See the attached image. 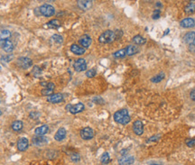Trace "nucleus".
<instances>
[{
	"label": "nucleus",
	"mask_w": 195,
	"mask_h": 165,
	"mask_svg": "<svg viewBox=\"0 0 195 165\" xmlns=\"http://www.w3.org/2000/svg\"><path fill=\"white\" fill-rule=\"evenodd\" d=\"M12 128L15 131H20L23 128V122L22 121H15L12 124Z\"/></svg>",
	"instance_id": "nucleus-27"
},
{
	"label": "nucleus",
	"mask_w": 195,
	"mask_h": 165,
	"mask_svg": "<svg viewBox=\"0 0 195 165\" xmlns=\"http://www.w3.org/2000/svg\"><path fill=\"white\" fill-rule=\"evenodd\" d=\"M114 119L117 123L121 125H127L130 122V116L127 109H121L114 114Z\"/></svg>",
	"instance_id": "nucleus-1"
},
{
	"label": "nucleus",
	"mask_w": 195,
	"mask_h": 165,
	"mask_svg": "<svg viewBox=\"0 0 195 165\" xmlns=\"http://www.w3.org/2000/svg\"><path fill=\"white\" fill-rule=\"evenodd\" d=\"M151 165H159V164H155V163H154V164H151Z\"/></svg>",
	"instance_id": "nucleus-41"
},
{
	"label": "nucleus",
	"mask_w": 195,
	"mask_h": 165,
	"mask_svg": "<svg viewBox=\"0 0 195 165\" xmlns=\"http://www.w3.org/2000/svg\"><path fill=\"white\" fill-rule=\"evenodd\" d=\"M52 91L53 89H50V88H45V89H43L42 90V94L44 95V96H51L52 95Z\"/></svg>",
	"instance_id": "nucleus-33"
},
{
	"label": "nucleus",
	"mask_w": 195,
	"mask_h": 165,
	"mask_svg": "<svg viewBox=\"0 0 195 165\" xmlns=\"http://www.w3.org/2000/svg\"><path fill=\"white\" fill-rule=\"evenodd\" d=\"M49 131V126L44 125V126H39L37 127L35 130H34V133L37 135V136H43L44 135L45 133H47Z\"/></svg>",
	"instance_id": "nucleus-17"
},
{
	"label": "nucleus",
	"mask_w": 195,
	"mask_h": 165,
	"mask_svg": "<svg viewBox=\"0 0 195 165\" xmlns=\"http://www.w3.org/2000/svg\"><path fill=\"white\" fill-rule=\"evenodd\" d=\"M32 142H33L34 144L40 146V145H44V144H46L48 143V139H47V138H44V137H43V136H38V137H36V138H33Z\"/></svg>",
	"instance_id": "nucleus-21"
},
{
	"label": "nucleus",
	"mask_w": 195,
	"mask_h": 165,
	"mask_svg": "<svg viewBox=\"0 0 195 165\" xmlns=\"http://www.w3.org/2000/svg\"><path fill=\"white\" fill-rule=\"evenodd\" d=\"M110 161V157H109V154L108 152H105L102 156H101V163L103 164H107L109 163Z\"/></svg>",
	"instance_id": "nucleus-30"
},
{
	"label": "nucleus",
	"mask_w": 195,
	"mask_h": 165,
	"mask_svg": "<svg viewBox=\"0 0 195 165\" xmlns=\"http://www.w3.org/2000/svg\"><path fill=\"white\" fill-rule=\"evenodd\" d=\"M186 14H193L195 12V2H190L184 8Z\"/></svg>",
	"instance_id": "nucleus-24"
},
{
	"label": "nucleus",
	"mask_w": 195,
	"mask_h": 165,
	"mask_svg": "<svg viewBox=\"0 0 195 165\" xmlns=\"http://www.w3.org/2000/svg\"><path fill=\"white\" fill-rule=\"evenodd\" d=\"M71 159L73 161V162H79L80 161V159H81V157H80V155L78 154V153H73L71 156Z\"/></svg>",
	"instance_id": "nucleus-34"
},
{
	"label": "nucleus",
	"mask_w": 195,
	"mask_h": 165,
	"mask_svg": "<svg viewBox=\"0 0 195 165\" xmlns=\"http://www.w3.org/2000/svg\"><path fill=\"white\" fill-rule=\"evenodd\" d=\"M190 97H191V99H193V101H195V89H193V90H192V91H191V93H190Z\"/></svg>",
	"instance_id": "nucleus-38"
},
{
	"label": "nucleus",
	"mask_w": 195,
	"mask_h": 165,
	"mask_svg": "<svg viewBox=\"0 0 195 165\" xmlns=\"http://www.w3.org/2000/svg\"><path fill=\"white\" fill-rule=\"evenodd\" d=\"M38 11L40 13V15L44 16L46 17H52L55 13V9L52 6L48 5V4H44L43 6H41L38 8Z\"/></svg>",
	"instance_id": "nucleus-3"
},
{
	"label": "nucleus",
	"mask_w": 195,
	"mask_h": 165,
	"mask_svg": "<svg viewBox=\"0 0 195 165\" xmlns=\"http://www.w3.org/2000/svg\"><path fill=\"white\" fill-rule=\"evenodd\" d=\"M127 55V52H126V49H122L116 51L113 54V56L115 58H123Z\"/></svg>",
	"instance_id": "nucleus-29"
},
{
	"label": "nucleus",
	"mask_w": 195,
	"mask_h": 165,
	"mask_svg": "<svg viewBox=\"0 0 195 165\" xmlns=\"http://www.w3.org/2000/svg\"><path fill=\"white\" fill-rule=\"evenodd\" d=\"M71 51L74 54H76V55H82V54H84L85 51H86V50L84 49L83 47H81V46H79V45H77V44H72V45L71 46Z\"/></svg>",
	"instance_id": "nucleus-18"
},
{
	"label": "nucleus",
	"mask_w": 195,
	"mask_h": 165,
	"mask_svg": "<svg viewBox=\"0 0 195 165\" xmlns=\"http://www.w3.org/2000/svg\"><path fill=\"white\" fill-rule=\"evenodd\" d=\"M133 131L137 135H141L143 133V132H144V126H143V123L140 120H137V121H136L133 124Z\"/></svg>",
	"instance_id": "nucleus-9"
},
{
	"label": "nucleus",
	"mask_w": 195,
	"mask_h": 165,
	"mask_svg": "<svg viewBox=\"0 0 195 165\" xmlns=\"http://www.w3.org/2000/svg\"><path fill=\"white\" fill-rule=\"evenodd\" d=\"M81 136L84 140H90V139L93 138V136H94L93 130L90 127H85V128L81 129Z\"/></svg>",
	"instance_id": "nucleus-7"
},
{
	"label": "nucleus",
	"mask_w": 195,
	"mask_h": 165,
	"mask_svg": "<svg viewBox=\"0 0 195 165\" xmlns=\"http://www.w3.org/2000/svg\"><path fill=\"white\" fill-rule=\"evenodd\" d=\"M2 115V112H1V110H0V116Z\"/></svg>",
	"instance_id": "nucleus-40"
},
{
	"label": "nucleus",
	"mask_w": 195,
	"mask_h": 165,
	"mask_svg": "<svg viewBox=\"0 0 195 165\" xmlns=\"http://www.w3.org/2000/svg\"><path fill=\"white\" fill-rule=\"evenodd\" d=\"M79 43H80L81 46H83V48L85 49V48H88V47L90 46V44L92 43V40H91V38L89 35L84 34V35L81 36V39L79 40Z\"/></svg>",
	"instance_id": "nucleus-11"
},
{
	"label": "nucleus",
	"mask_w": 195,
	"mask_h": 165,
	"mask_svg": "<svg viewBox=\"0 0 195 165\" xmlns=\"http://www.w3.org/2000/svg\"><path fill=\"white\" fill-rule=\"evenodd\" d=\"M18 64L22 67L23 69H27L30 68L32 65V60L27 57H21L18 59Z\"/></svg>",
	"instance_id": "nucleus-8"
},
{
	"label": "nucleus",
	"mask_w": 195,
	"mask_h": 165,
	"mask_svg": "<svg viewBox=\"0 0 195 165\" xmlns=\"http://www.w3.org/2000/svg\"><path fill=\"white\" fill-rule=\"evenodd\" d=\"M160 14H161V11L159 10V9H156V10H155L154 11V13H153V18L154 19H158L159 17H160Z\"/></svg>",
	"instance_id": "nucleus-35"
},
{
	"label": "nucleus",
	"mask_w": 195,
	"mask_h": 165,
	"mask_svg": "<svg viewBox=\"0 0 195 165\" xmlns=\"http://www.w3.org/2000/svg\"><path fill=\"white\" fill-rule=\"evenodd\" d=\"M116 37H117V35L115 32L111 30H108L100 34V36L98 37V41L101 43H109L113 42L116 39Z\"/></svg>",
	"instance_id": "nucleus-2"
},
{
	"label": "nucleus",
	"mask_w": 195,
	"mask_h": 165,
	"mask_svg": "<svg viewBox=\"0 0 195 165\" xmlns=\"http://www.w3.org/2000/svg\"><path fill=\"white\" fill-rule=\"evenodd\" d=\"M0 69H1V67H0Z\"/></svg>",
	"instance_id": "nucleus-42"
},
{
	"label": "nucleus",
	"mask_w": 195,
	"mask_h": 165,
	"mask_svg": "<svg viewBox=\"0 0 195 165\" xmlns=\"http://www.w3.org/2000/svg\"><path fill=\"white\" fill-rule=\"evenodd\" d=\"M138 51H139V48H138V46H136V45H129L126 48L127 55H129V56L137 53Z\"/></svg>",
	"instance_id": "nucleus-22"
},
{
	"label": "nucleus",
	"mask_w": 195,
	"mask_h": 165,
	"mask_svg": "<svg viewBox=\"0 0 195 165\" xmlns=\"http://www.w3.org/2000/svg\"><path fill=\"white\" fill-rule=\"evenodd\" d=\"M133 42L136 43V44H137V45H142V44H145L146 43V39L145 38H143L142 36H140V35H136V36H135L134 38H133Z\"/></svg>",
	"instance_id": "nucleus-26"
},
{
	"label": "nucleus",
	"mask_w": 195,
	"mask_h": 165,
	"mask_svg": "<svg viewBox=\"0 0 195 165\" xmlns=\"http://www.w3.org/2000/svg\"><path fill=\"white\" fill-rule=\"evenodd\" d=\"M186 144L189 147H193V146H195V139H192V140L188 141Z\"/></svg>",
	"instance_id": "nucleus-37"
},
{
	"label": "nucleus",
	"mask_w": 195,
	"mask_h": 165,
	"mask_svg": "<svg viewBox=\"0 0 195 165\" xmlns=\"http://www.w3.org/2000/svg\"><path fill=\"white\" fill-rule=\"evenodd\" d=\"M47 101L50 102V103H53V104L60 103V102L63 101V96L61 93L52 94V95L49 96L48 98H47Z\"/></svg>",
	"instance_id": "nucleus-13"
},
{
	"label": "nucleus",
	"mask_w": 195,
	"mask_h": 165,
	"mask_svg": "<svg viewBox=\"0 0 195 165\" xmlns=\"http://www.w3.org/2000/svg\"><path fill=\"white\" fill-rule=\"evenodd\" d=\"M32 73L34 74V76H39L42 73V71L38 67H34V69H32Z\"/></svg>",
	"instance_id": "nucleus-36"
},
{
	"label": "nucleus",
	"mask_w": 195,
	"mask_h": 165,
	"mask_svg": "<svg viewBox=\"0 0 195 165\" xmlns=\"http://www.w3.org/2000/svg\"><path fill=\"white\" fill-rule=\"evenodd\" d=\"M28 145H29L28 139L25 137H23V138H20L17 143V149L21 152H24L28 148Z\"/></svg>",
	"instance_id": "nucleus-12"
},
{
	"label": "nucleus",
	"mask_w": 195,
	"mask_h": 165,
	"mask_svg": "<svg viewBox=\"0 0 195 165\" xmlns=\"http://www.w3.org/2000/svg\"><path fill=\"white\" fill-rule=\"evenodd\" d=\"M46 24H47L46 26H47L48 28H53V29H56V28L60 27L61 23H60V21H59V20H57V19H53V20H52V21H50L49 23H47Z\"/></svg>",
	"instance_id": "nucleus-25"
},
{
	"label": "nucleus",
	"mask_w": 195,
	"mask_h": 165,
	"mask_svg": "<svg viewBox=\"0 0 195 165\" xmlns=\"http://www.w3.org/2000/svg\"><path fill=\"white\" fill-rule=\"evenodd\" d=\"M11 36V32L6 29H1L0 30V41L3 40H8V38Z\"/></svg>",
	"instance_id": "nucleus-23"
},
{
	"label": "nucleus",
	"mask_w": 195,
	"mask_h": 165,
	"mask_svg": "<svg viewBox=\"0 0 195 165\" xmlns=\"http://www.w3.org/2000/svg\"><path fill=\"white\" fill-rule=\"evenodd\" d=\"M135 158L130 155H123L121 158L118 159V163L120 165H131L134 163Z\"/></svg>",
	"instance_id": "nucleus-10"
},
{
	"label": "nucleus",
	"mask_w": 195,
	"mask_h": 165,
	"mask_svg": "<svg viewBox=\"0 0 195 165\" xmlns=\"http://www.w3.org/2000/svg\"><path fill=\"white\" fill-rule=\"evenodd\" d=\"M77 3L79 7H81L83 10H88L92 6V1H90V0H81V1H78Z\"/></svg>",
	"instance_id": "nucleus-16"
},
{
	"label": "nucleus",
	"mask_w": 195,
	"mask_h": 165,
	"mask_svg": "<svg viewBox=\"0 0 195 165\" xmlns=\"http://www.w3.org/2000/svg\"><path fill=\"white\" fill-rule=\"evenodd\" d=\"M66 137V130L64 128H60L54 135V139L56 141H62Z\"/></svg>",
	"instance_id": "nucleus-20"
},
{
	"label": "nucleus",
	"mask_w": 195,
	"mask_h": 165,
	"mask_svg": "<svg viewBox=\"0 0 195 165\" xmlns=\"http://www.w3.org/2000/svg\"><path fill=\"white\" fill-rule=\"evenodd\" d=\"M183 40L189 45L195 44V33L194 32H190V33H186L183 37Z\"/></svg>",
	"instance_id": "nucleus-14"
},
{
	"label": "nucleus",
	"mask_w": 195,
	"mask_h": 165,
	"mask_svg": "<svg viewBox=\"0 0 195 165\" xmlns=\"http://www.w3.org/2000/svg\"><path fill=\"white\" fill-rule=\"evenodd\" d=\"M180 24H181V26H182L184 28H191L195 25V22L193 18H185V19L182 20Z\"/></svg>",
	"instance_id": "nucleus-15"
},
{
	"label": "nucleus",
	"mask_w": 195,
	"mask_h": 165,
	"mask_svg": "<svg viewBox=\"0 0 195 165\" xmlns=\"http://www.w3.org/2000/svg\"><path fill=\"white\" fill-rule=\"evenodd\" d=\"M163 79H164V74L163 73H160V74H157L155 77H153L151 79V81L154 83H158L160 82L161 81H162Z\"/></svg>",
	"instance_id": "nucleus-28"
},
{
	"label": "nucleus",
	"mask_w": 195,
	"mask_h": 165,
	"mask_svg": "<svg viewBox=\"0 0 195 165\" xmlns=\"http://www.w3.org/2000/svg\"><path fill=\"white\" fill-rule=\"evenodd\" d=\"M66 109L70 111L71 114H77L81 112L84 109V105L82 103H78L75 105H68L66 107Z\"/></svg>",
	"instance_id": "nucleus-4"
},
{
	"label": "nucleus",
	"mask_w": 195,
	"mask_h": 165,
	"mask_svg": "<svg viewBox=\"0 0 195 165\" xmlns=\"http://www.w3.org/2000/svg\"><path fill=\"white\" fill-rule=\"evenodd\" d=\"M0 46L1 48L6 52H11L14 50V44L10 40H3L0 41Z\"/></svg>",
	"instance_id": "nucleus-6"
},
{
	"label": "nucleus",
	"mask_w": 195,
	"mask_h": 165,
	"mask_svg": "<svg viewBox=\"0 0 195 165\" xmlns=\"http://www.w3.org/2000/svg\"><path fill=\"white\" fill-rule=\"evenodd\" d=\"M51 43H52L53 45H58V44H62L63 43V38L59 35V34H54L51 37L50 40Z\"/></svg>",
	"instance_id": "nucleus-19"
},
{
	"label": "nucleus",
	"mask_w": 195,
	"mask_h": 165,
	"mask_svg": "<svg viewBox=\"0 0 195 165\" xmlns=\"http://www.w3.org/2000/svg\"><path fill=\"white\" fill-rule=\"evenodd\" d=\"M41 85L45 87L46 88H50V89H53L54 88V84L52 82H42Z\"/></svg>",
	"instance_id": "nucleus-31"
},
{
	"label": "nucleus",
	"mask_w": 195,
	"mask_h": 165,
	"mask_svg": "<svg viewBox=\"0 0 195 165\" xmlns=\"http://www.w3.org/2000/svg\"><path fill=\"white\" fill-rule=\"evenodd\" d=\"M73 68L76 71L81 72V71H84L87 69V62L84 59H78L74 64H73Z\"/></svg>",
	"instance_id": "nucleus-5"
},
{
	"label": "nucleus",
	"mask_w": 195,
	"mask_h": 165,
	"mask_svg": "<svg viewBox=\"0 0 195 165\" xmlns=\"http://www.w3.org/2000/svg\"><path fill=\"white\" fill-rule=\"evenodd\" d=\"M189 50L193 52L195 51V44H192V45H189Z\"/></svg>",
	"instance_id": "nucleus-39"
},
{
	"label": "nucleus",
	"mask_w": 195,
	"mask_h": 165,
	"mask_svg": "<svg viewBox=\"0 0 195 165\" xmlns=\"http://www.w3.org/2000/svg\"><path fill=\"white\" fill-rule=\"evenodd\" d=\"M95 75H96V70H95L94 69H90V70H88V71L86 72V76L89 77V78H92V77H94Z\"/></svg>",
	"instance_id": "nucleus-32"
}]
</instances>
